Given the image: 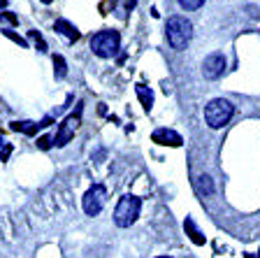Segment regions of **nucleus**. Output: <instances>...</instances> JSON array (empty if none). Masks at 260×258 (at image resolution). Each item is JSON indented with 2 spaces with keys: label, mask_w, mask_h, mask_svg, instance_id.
<instances>
[{
  "label": "nucleus",
  "mask_w": 260,
  "mask_h": 258,
  "mask_svg": "<svg viewBox=\"0 0 260 258\" xmlns=\"http://www.w3.org/2000/svg\"><path fill=\"white\" fill-rule=\"evenodd\" d=\"M165 33H168V42L172 44V49L184 51L186 44H188L190 38H193V23H190L186 16H179V14L170 16Z\"/></svg>",
  "instance_id": "nucleus-1"
},
{
  "label": "nucleus",
  "mask_w": 260,
  "mask_h": 258,
  "mask_svg": "<svg viewBox=\"0 0 260 258\" xmlns=\"http://www.w3.org/2000/svg\"><path fill=\"white\" fill-rule=\"evenodd\" d=\"M233 114H235V107L225 98H214V100H209L205 105V121H207V126L214 130L223 128V126L233 119Z\"/></svg>",
  "instance_id": "nucleus-2"
},
{
  "label": "nucleus",
  "mask_w": 260,
  "mask_h": 258,
  "mask_svg": "<svg viewBox=\"0 0 260 258\" xmlns=\"http://www.w3.org/2000/svg\"><path fill=\"white\" fill-rule=\"evenodd\" d=\"M140 210H142V200L137 195H123L116 205V210H114V223L119 228H128L133 226L140 216Z\"/></svg>",
  "instance_id": "nucleus-3"
},
{
  "label": "nucleus",
  "mask_w": 260,
  "mask_h": 258,
  "mask_svg": "<svg viewBox=\"0 0 260 258\" xmlns=\"http://www.w3.org/2000/svg\"><path fill=\"white\" fill-rule=\"evenodd\" d=\"M91 49L93 54L100 56V59H112V56L119 54L121 49V38L116 31H100L91 38Z\"/></svg>",
  "instance_id": "nucleus-4"
},
{
  "label": "nucleus",
  "mask_w": 260,
  "mask_h": 258,
  "mask_svg": "<svg viewBox=\"0 0 260 258\" xmlns=\"http://www.w3.org/2000/svg\"><path fill=\"white\" fill-rule=\"evenodd\" d=\"M105 203H107V191H105V186H100V184H93L86 193H84V200H81L84 212H86L88 216L100 214L103 207H105Z\"/></svg>",
  "instance_id": "nucleus-5"
},
{
  "label": "nucleus",
  "mask_w": 260,
  "mask_h": 258,
  "mask_svg": "<svg viewBox=\"0 0 260 258\" xmlns=\"http://www.w3.org/2000/svg\"><path fill=\"white\" fill-rule=\"evenodd\" d=\"M79 124H81V105L77 107L75 114H70V117H68L63 124H60L58 133H56V137H54V145H56V147H65V145H68V142L75 137L77 128H79Z\"/></svg>",
  "instance_id": "nucleus-6"
},
{
  "label": "nucleus",
  "mask_w": 260,
  "mask_h": 258,
  "mask_svg": "<svg viewBox=\"0 0 260 258\" xmlns=\"http://www.w3.org/2000/svg\"><path fill=\"white\" fill-rule=\"evenodd\" d=\"M225 72V56L223 54H209L202 61V75L205 79H218Z\"/></svg>",
  "instance_id": "nucleus-7"
},
{
  "label": "nucleus",
  "mask_w": 260,
  "mask_h": 258,
  "mask_svg": "<svg viewBox=\"0 0 260 258\" xmlns=\"http://www.w3.org/2000/svg\"><path fill=\"white\" fill-rule=\"evenodd\" d=\"M151 140L156 142V145H162V147H181V142H184V140H181V135L174 133V130H170V128L153 130Z\"/></svg>",
  "instance_id": "nucleus-8"
},
{
  "label": "nucleus",
  "mask_w": 260,
  "mask_h": 258,
  "mask_svg": "<svg viewBox=\"0 0 260 258\" xmlns=\"http://www.w3.org/2000/svg\"><path fill=\"white\" fill-rule=\"evenodd\" d=\"M54 31L60 33V35H65L70 42H77V40H79V31H77V28L72 26L68 19H58V21L54 23Z\"/></svg>",
  "instance_id": "nucleus-9"
},
{
  "label": "nucleus",
  "mask_w": 260,
  "mask_h": 258,
  "mask_svg": "<svg viewBox=\"0 0 260 258\" xmlns=\"http://www.w3.org/2000/svg\"><path fill=\"white\" fill-rule=\"evenodd\" d=\"M135 91H137V98H140V102L144 105V109L149 112V109L153 107V93L146 89V86H142V84H137L135 86Z\"/></svg>",
  "instance_id": "nucleus-10"
},
{
  "label": "nucleus",
  "mask_w": 260,
  "mask_h": 258,
  "mask_svg": "<svg viewBox=\"0 0 260 258\" xmlns=\"http://www.w3.org/2000/svg\"><path fill=\"white\" fill-rule=\"evenodd\" d=\"M38 128H40V124H35V121H14L12 124V130H19L23 135H35Z\"/></svg>",
  "instance_id": "nucleus-11"
},
{
  "label": "nucleus",
  "mask_w": 260,
  "mask_h": 258,
  "mask_svg": "<svg viewBox=\"0 0 260 258\" xmlns=\"http://www.w3.org/2000/svg\"><path fill=\"white\" fill-rule=\"evenodd\" d=\"M198 191L205 195H211L214 193V182H211L209 175H202V177H198Z\"/></svg>",
  "instance_id": "nucleus-12"
},
{
  "label": "nucleus",
  "mask_w": 260,
  "mask_h": 258,
  "mask_svg": "<svg viewBox=\"0 0 260 258\" xmlns=\"http://www.w3.org/2000/svg\"><path fill=\"white\" fill-rule=\"evenodd\" d=\"M184 228H186V231H188L190 240H193V242H195V244H205V237H202V235H200V231H198V228H195L193 219H186Z\"/></svg>",
  "instance_id": "nucleus-13"
},
{
  "label": "nucleus",
  "mask_w": 260,
  "mask_h": 258,
  "mask_svg": "<svg viewBox=\"0 0 260 258\" xmlns=\"http://www.w3.org/2000/svg\"><path fill=\"white\" fill-rule=\"evenodd\" d=\"M54 72L58 79H63L65 75H68V65H65V59L63 56H54Z\"/></svg>",
  "instance_id": "nucleus-14"
},
{
  "label": "nucleus",
  "mask_w": 260,
  "mask_h": 258,
  "mask_svg": "<svg viewBox=\"0 0 260 258\" xmlns=\"http://www.w3.org/2000/svg\"><path fill=\"white\" fill-rule=\"evenodd\" d=\"M12 156V145L0 135V161H7Z\"/></svg>",
  "instance_id": "nucleus-15"
},
{
  "label": "nucleus",
  "mask_w": 260,
  "mask_h": 258,
  "mask_svg": "<svg viewBox=\"0 0 260 258\" xmlns=\"http://www.w3.org/2000/svg\"><path fill=\"white\" fill-rule=\"evenodd\" d=\"M179 5L184 7V10L193 12V10H200V7L205 5V0H179Z\"/></svg>",
  "instance_id": "nucleus-16"
},
{
  "label": "nucleus",
  "mask_w": 260,
  "mask_h": 258,
  "mask_svg": "<svg viewBox=\"0 0 260 258\" xmlns=\"http://www.w3.org/2000/svg\"><path fill=\"white\" fill-rule=\"evenodd\" d=\"M28 38H30L32 42L38 44V49H40V51H47V42H44V40H42V35H40L38 31H30V33H28Z\"/></svg>",
  "instance_id": "nucleus-17"
},
{
  "label": "nucleus",
  "mask_w": 260,
  "mask_h": 258,
  "mask_svg": "<svg viewBox=\"0 0 260 258\" xmlns=\"http://www.w3.org/2000/svg\"><path fill=\"white\" fill-rule=\"evenodd\" d=\"M3 33H5V35H7V38H10V40H14L16 44H21V47H28V42H26V40H23V38H19L16 33H12V31H3Z\"/></svg>",
  "instance_id": "nucleus-18"
},
{
  "label": "nucleus",
  "mask_w": 260,
  "mask_h": 258,
  "mask_svg": "<svg viewBox=\"0 0 260 258\" xmlns=\"http://www.w3.org/2000/svg\"><path fill=\"white\" fill-rule=\"evenodd\" d=\"M51 145H54V142L49 140V137H40V140H38V147H40V149H49Z\"/></svg>",
  "instance_id": "nucleus-19"
},
{
  "label": "nucleus",
  "mask_w": 260,
  "mask_h": 258,
  "mask_svg": "<svg viewBox=\"0 0 260 258\" xmlns=\"http://www.w3.org/2000/svg\"><path fill=\"white\" fill-rule=\"evenodd\" d=\"M0 19H5V21H10V23H16V16L7 14V12H0Z\"/></svg>",
  "instance_id": "nucleus-20"
},
{
  "label": "nucleus",
  "mask_w": 260,
  "mask_h": 258,
  "mask_svg": "<svg viewBox=\"0 0 260 258\" xmlns=\"http://www.w3.org/2000/svg\"><path fill=\"white\" fill-rule=\"evenodd\" d=\"M7 5V0H0V7H5Z\"/></svg>",
  "instance_id": "nucleus-21"
},
{
  "label": "nucleus",
  "mask_w": 260,
  "mask_h": 258,
  "mask_svg": "<svg viewBox=\"0 0 260 258\" xmlns=\"http://www.w3.org/2000/svg\"><path fill=\"white\" fill-rule=\"evenodd\" d=\"M42 3H44V5H49V3H51V0H42Z\"/></svg>",
  "instance_id": "nucleus-22"
},
{
  "label": "nucleus",
  "mask_w": 260,
  "mask_h": 258,
  "mask_svg": "<svg viewBox=\"0 0 260 258\" xmlns=\"http://www.w3.org/2000/svg\"><path fill=\"white\" fill-rule=\"evenodd\" d=\"M158 258H172V256H158Z\"/></svg>",
  "instance_id": "nucleus-23"
}]
</instances>
